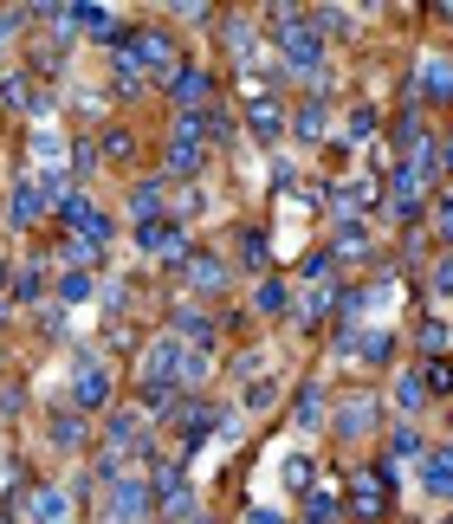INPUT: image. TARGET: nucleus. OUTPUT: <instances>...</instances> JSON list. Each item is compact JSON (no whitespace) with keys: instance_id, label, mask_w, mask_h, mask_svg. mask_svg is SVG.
Segmentation results:
<instances>
[{"instance_id":"47","label":"nucleus","mask_w":453,"mask_h":524,"mask_svg":"<svg viewBox=\"0 0 453 524\" xmlns=\"http://www.w3.org/2000/svg\"><path fill=\"white\" fill-rule=\"evenodd\" d=\"M72 524H78V518H72Z\"/></svg>"},{"instance_id":"32","label":"nucleus","mask_w":453,"mask_h":524,"mask_svg":"<svg viewBox=\"0 0 453 524\" xmlns=\"http://www.w3.org/2000/svg\"><path fill=\"white\" fill-rule=\"evenodd\" d=\"M214 382V350H188V363H182V389L188 395H201Z\"/></svg>"},{"instance_id":"3","label":"nucleus","mask_w":453,"mask_h":524,"mask_svg":"<svg viewBox=\"0 0 453 524\" xmlns=\"http://www.w3.org/2000/svg\"><path fill=\"white\" fill-rule=\"evenodd\" d=\"M130 59L149 72V85H169L175 72H182V52H175V26H156V20H136L130 26Z\"/></svg>"},{"instance_id":"39","label":"nucleus","mask_w":453,"mask_h":524,"mask_svg":"<svg viewBox=\"0 0 453 524\" xmlns=\"http://www.w3.org/2000/svg\"><path fill=\"white\" fill-rule=\"evenodd\" d=\"M428 285H434V292H441V298H453V253L441 259V266H434V279H428Z\"/></svg>"},{"instance_id":"28","label":"nucleus","mask_w":453,"mask_h":524,"mask_svg":"<svg viewBox=\"0 0 453 524\" xmlns=\"http://www.w3.org/2000/svg\"><path fill=\"white\" fill-rule=\"evenodd\" d=\"M98 285H104V279H91V272H52V298H59L65 311L85 305V298H98Z\"/></svg>"},{"instance_id":"37","label":"nucleus","mask_w":453,"mask_h":524,"mask_svg":"<svg viewBox=\"0 0 453 524\" xmlns=\"http://www.w3.org/2000/svg\"><path fill=\"white\" fill-rule=\"evenodd\" d=\"M421 350H428V363H441V356H447V330L434 324V317L421 324Z\"/></svg>"},{"instance_id":"13","label":"nucleus","mask_w":453,"mask_h":524,"mask_svg":"<svg viewBox=\"0 0 453 524\" xmlns=\"http://www.w3.org/2000/svg\"><path fill=\"white\" fill-rule=\"evenodd\" d=\"M376 389H343L337 395V408H331V427L343 440H363V434H376Z\"/></svg>"},{"instance_id":"23","label":"nucleus","mask_w":453,"mask_h":524,"mask_svg":"<svg viewBox=\"0 0 453 524\" xmlns=\"http://www.w3.org/2000/svg\"><path fill=\"white\" fill-rule=\"evenodd\" d=\"M331 421V402H324L318 382H298V402H292V427L298 434H318V427Z\"/></svg>"},{"instance_id":"43","label":"nucleus","mask_w":453,"mask_h":524,"mask_svg":"<svg viewBox=\"0 0 453 524\" xmlns=\"http://www.w3.org/2000/svg\"><path fill=\"white\" fill-rule=\"evenodd\" d=\"M428 13H434L441 26H453V0H441V7H428Z\"/></svg>"},{"instance_id":"35","label":"nucleus","mask_w":453,"mask_h":524,"mask_svg":"<svg viewBox=\"0 0 453 524\" xmlns=\"http://www.w3.org/2000/svg\"><path fill=\"white\" fill-rule=\"evenodd\" d=\"M421 402H428V382L395 376V408H402V415H421Z\"/></svg>"},{"instance_id":"46","label":"nucleus","mask_w":453,"mask_h":524,"mask_svg":"<svg viewBox=\"0 0 453 524\" xmlns=\"http://www.w3.org/2000/svg\"><path fill=\"white\" fill-rule=\"evenodd\" d=\"M188 524H214V518H208V512H201V518H188Z\"/></svg>"},{"instance_id":"7","label":"nucleus","mask_w":453,"mask_h":524,"mask_svg":"<svg viewBox=\"0 0 453 524\" xmlns=\"http://www.w3.org/2000/svg\"><path fill=\"white\" fill-rule=\"evenodd\" d=\"M214 91H221L214 65H208V59H182V72L162 85V98H169V110H208V104H221Z\"/></svg>"},{"instance_id":"6","label":"nucleus","mask_w":453,"mask_h":524,"mask_svg":"<svg viewBox=\"0 0 453 524\" xmlns=\"http://www.w3.org/2000/svg\"><path fill=\"white\" fill-rule=\"evenodd\" d=\"M104 518L111 524H156V486L143 473H117L104 486Z\"/></svg>"},{"instance_id":"34","label":"nucleus","mask_w":453,"mask_h":524,"mask_svg":"<svg viewBox=\"0 0 453 524\" xmlns=\"http://www.w3.org/2000/svg\"><path fill=\"white\" fill-rule=\"evenodd\" d=\"M162 13H169V26H214L221 20L208 0H175V7H162Z\"/></svg>"},{"instance_id":"21","label":"nucleus","mask_w":453,"mask_h":524,"mask_svg":"<svg viewBox=\"0 0 453 524\" xmlns=\"http://www.w3.org/2000/svg\"><path fill=\"white\" fill-rule=\"evenodd\" d=\"M408 91H415V98L447 104V98H453V59H421L415 78H408Z\"/></svg>"},{"instance_id":"24","label":"nucleus","mask_w":453,"mask_h":524,"mask_svg":"<svg viewBox=\"0 0 453 524\" xmlns=\"http://www.w3.org/2000/svg\"><path fill=\"white\" fill-rule=\"evenodd\" d=\"M46 292H52L46 259H26V266L13 272V305H46Z\"/></svg>"},{"instance_id":"17","label":"nucleus","mask_w":453,"mask_h":524,"mask_svg":"<svg viewBox=\"0 0 453 524\" xmlns=\"http://www.w3.org/2000/svg\"><path fill=\"white\" fill-rule=\"evenodd\" d=\"M52 259H59V272H91V279H98V266L111 259V246L85 240V233H59V240H52Z\"/></svg>"},{"instance_id":"12","label":"nucleus","mask_w":453,"mask_h":524,"mask_svg":"<svg viewBox=\"0 0 453 524\" xmlns=\"http://www.w3.org/2000/svg\"><path fill=\"white\" fill-rule=\"evenodd\" d=\"M39 98H46V85H39V78L26 72V65H13V72L0 78V117H13V123H26V130H33Z\"/></svg>"},{"instance_id":"10","label":"nucleus","mask_w":453,"mask_h":524,"mask_svg":"<svg viewBox=\"0 0 453 524\" xmlns=\"http://www.w3.org/2000/svg\"><path fill=\"white\" fill-rule=\"evenodd\" d=\"M208 156H214V149L208 143H182V136H162V156H156V175H162V182H201V169H208Z\"/></svg>"},{"instance_id":"22","label":"nucleus","mask_w":453,"mask_h":524,"mask_svg":"<svg viewBox=\"0 0 453 524\" xmlns=\"http://www.w3.org/2000/svg\"><path fill=\"white\" fill-rule=\"evenodd\" d=\"M292 136L298 143H324L331 136V104L311 91V98H298V110H292Z\"/></svg>"},{"instance_id":"20","label":"nucleus","mask_w":453,"mask_h":524,"mask_svg":"<svg viewBox=\"0 0 453 524\" xmlns=\"http://www.w3.org/2000/svg\"><path fill=\"white\" fill-rule=\"evenodd\" d=\"M246 311H253V317H292V285H285L279 272L253 279V292H246Z\"/></svg>"},{"instance_id":"33","label":"nucleus","mask_w":453,"mask_h":524,"mask_svg":"<svg viewBox=\"0 0 453 524\" xmlns=\"http://www.w3.org/2000/svg\"><path fill=\"white\" fill-rule=\"evenodd\" d=\"M389 453H395V460H421V453H428L421 427H415V421H395V434H389Z\"/></svg>"},{"instance_id":"29","label":"nucleus","mask_w":453,"mask_h":524,"mask_svg":"<svg viewBox=\"0 0 453 524\" xmlns=\"http://www.w3.org/2000/svg\"><path fill=\"white\" fill-rule=\"evenodd\" d=\"M376 130H382V110L376 104H350V110H343V143H369Z\"/></svg>"},{"instance_id":"18","label":"nucleus","mask_w":453,"mask_h":524,"mask_svg":"<svg viewBox=\"0 0 453 524\" xmlns=\"http://www.w3.org/2000/svg\"><path fill=\"white\" fill-rule=\"evenodd\" d=\"M240 130L253 136V143H279V136L292 130V110H285L279 98H259V104L240 110Z\"/></svg>"},{"instance_id":"16","label":"nucleus","mask_w":453,"mask_h":524,"mask_svg":"<svg viewBox=\"0 0 453 524\" xmlns=\"http://www.w3.org/2000/svg\"><path fill=\"white\" fill-rule=\"evenodd\" d=\"M182 285H188L195 298H221L227 285H233V266H227L221 253H201V246H195V259L182 266Z\"/></svg>"},{"instance_id":"19","label":"nucleus","mask_w":453,"mask_h":524,"mask_svg":"<svg viewBox=\"0 0 453 524\" xmlns=\"http://www.w3.org/2000/svg\"><path fill=\"white\" fill-rule=\"evenodd\" d=\"M188 518H201V486H195V479L162 486L156 492V524H188Z\"/></svg>"},{"instance_id":"8","label":"nucleus","mask_w":453,"mask_h":524,"mask_svg":"<svg viewBox=\"0 0 453 524\" xmlns=\"http://www.w3.org/2000/svg\"><path fill=\"white\" fill-rule=\"evenodd\" d=\"M214 33H221V46H227L233 65H259V59H266V20H259V13H221Z\"/></svg>"},{"instance_id":"42","label":"nucleus","mask_w":453,"mask_h":524,"mask_svg":"<svg viewBox=\"0 0 453 524\" xmlns=\"http://www.w3.org/2000/svg\"><path fill=\"white\" fill-rule=\"evenodd\" d=\"M441 169H447V175H453V130H447V136H441Z\"/></svg>"},{"instance_id":"44","label":"nucleus","mask_w":453,"mask_h":524,"mask_svg":"<svg viewBox=\"0 0 453 524\" xmlns=\"http://www.w3.org/2000/svg\"><path fill=\"white\" fill-rule=\"evenodd\" d=\"M13 72V65H7V39H0V78H7Z\"/></svg>"},{"instance_id":"2","label":"nucleus","mask_w":453,"mask_h":524,"mask_svg":"<svg viewBox=\"0 0 453 524\" xmlns=\"http://www.w3.org/2000/svg\"><path fill=\"white\" fill-rule=\"evenodd\" d=\"M149 427L156 421H149L136 402H117L111 415H104V427H98V447L117 453V460H149V453H156V434H149Z\"/></svg>"},{"instance_id":"1","label":"nucleus","mask_w":453,"mask_h":524,"mask_svg":"<svg viewBox=\"0 0 453 524\" xmlns=\"http://www.w3.org/2000/svg\"><path fill=\"white\" fill-rule=\"evenodd\" d=\"M65 395H72L78 415H91V408H104L111 415V395H117V376H111V350L104 343H85V350H72V369H65Z\"/></svg>"},{"instance_id":"38","label":"nucleus","mask_w":453,"mask_h":524,"mask_svg":"<svg viewBox=\"0 0 453 524\" xmlns=\"http://www.w3.org/2000/svg\"><path fill=\"white\" fill-rule=\"evenodd\" d=\"M428 395H453V363H428Z\"/></svg>"},{"instance_id":"4","label":"nucleus","mask_w":453,"mask_h":524,"mask_svg":"<svg viewBox=\"0 0 453 524\" xmlns=\"http://www.w3.org/2000/svg\"><path fill=\"white\" fill-rule=\"evenodd\" d=\"M7 524H72V492L59 479H33L7 499Z\"/></svg>"},{"instance_id":"40","label":"nucleus","mask_w":453,"mask_h":524,"mask_svg":"<svg viewBox=\"0 0 453 524\" xmlns=\"http://www.w3.org/2000/svg\"><path fill=\"white\" fill-rule=\"evenodd\" d=\"M434 227H441V240H453V195L434 201Z\"/></svg>"},{"instance_id":"36","label":"nucleus","mask_w":453,"mask_h":524,"mask_svg":"<svg viewBox=\"0 0 453 524\" xmlns=\"http://www.w3.org/2000/svg\"><path fill=\"white\" fill-rule=\"evenodd\" d=\"M26 402H33V389H26V382H0V415H7V421H20Z\"/></svg>"},{"instance_id":"41","label":"nucleus","mask_w":453,"mask_h":524,"mask_svg":"<svg viewBox=\"0 0 453 524\" xmlns=\"http://www.w3.org/2000/svg\"><path fill=\"white\" fill-rule=\"evenodd\" d=\"M13 272H20V266H13V259H0V298H7V285H13Z\"/></svg>"},{"instance_id":"25","label":"nucleus","mask_w":453,"mask_h":524,"mask_svg":"<svg viewBox=\"0 0 453 524\" xmlns=\"http://www.w3.org/2000/svg\"><path fill=\"white\" fill-rule=\"evenodd\" d=\"M98 149H104V169H130V162H136V136L123 130L117 117H111V123L98 130Z\"/></svg>"},{"instance_id":"45","label":"nucleus","mask_w":453,"mask_h":524,"mask_svg":"<svg viewBox=\"0 0 453 524\" xmlns=\"http://www.w3.org/2000/svg\"><path fill=\"white\" fill-rule=\"evenodd\" d=\"M0 227H7V195H0Z\"/></svg>"},{"instance_id":"9","label":"nucleus","mask_w":453,"mask_h":524,"mask_svg":"<svg viewBox=\"0 0 453 524\" xmlns=\"http://www.w3.org/2000/svg\"><path fill=\"white\" fill-rule=\"evenodd\" d=\"M46 214H52L46 188H39L26 169H13V182H7V227H13V233H33Z\"/></svg>"},{"instance_id":"27","label":"nucleus","mask_w":453,"mask_h":524,"mask_svg":"<svg viewBox=\"0 0 453 524\" xmlns=\"http://www.w3.org/2000/svg\"><path fill=\"white\" fill-rule=\"evenodd\" d=\"M331 259H337V266H363V259H369V227H363V220L331 233Z\"/></svg>"},{"instance_id":"5","label":"nucleus","mask_w":453,"mask_h":524,"mask_svg":"<svg viewBox=\"0 0 453 524\" xmlns=\"http://www.w3.org/2000/svg\"><path fill=\"white\" fill-rule=\"evenodd\" d=\"M136 253L149 259V266L162 272H182L188 259H195V240H188V227H175V220H149V227H130Z\"/></svg>"},{"instance_id":"26","label":"nucleus","mask_w":453,"mask_h":524,"mask_svg":"<svg viewBox=\"0 0 453 524\" xmlns=\"http://www.w3.org/2000/svg\"><path fill=\"white\" fill-rule=\"evenodd\" d=\"M240 266L253 272V279H266V272H272V240H266V227H240Z\"/></svg>"},{"instance_id":"30","label":"nucleus","mask_w":453,"mask_h":524,"mask_svg":"<svg viewBox=\"0 0 453 524\" xmlns=\"http://www.w3.org/2000/svg\"><path fill=\"white\" fill-rule=\"evenodd\" d=\"M279 389H285L279 376H259V382H246V389H240V415H266V408H279Z\"/></svg>"},{"instance_id":"15","label":"nucleus","mask_w":453,"mask_h":524,"mask_svg":"<svg viewBox=\"0 0 453 524\" xmlns=\"http://www.w3.org/2000/svg\"><path fill=\"white\" fill-rule=\"evenodd\" d=\"M46 447L52 453H85V447H98V434H91V421L78 415V408H52L46 415Z\"/></svg>"},{"instance_id":"11","label":"nucleus","mask_w":453,"mask_h":524,"mask_svg":"<svg viewBox=\"0 0 453 524\" xmlns=\"http://www.w3.org/2000/svg\"><path fill=\"white\" fill-rule=\"evenodd\" d=\"M389 486H395V466L356 473V479H350V524H376L382 512H389Z\"/></svg>"},{"instance_id":"31","label":"nucleus","mask_w":453,"mask_h":524,"mask_svg":"<svg viewBox=\"0 0 453 524\" xmlns=\"http://www.w3.org/2000/svg\"><path fill=\"white\" fill-rule=\"evenodd\" d=\"M91 175H104V149H98V136L72 143V182H91Z\"/></svg>"},{"instance_id":"14","label":"nucleus","mask_w":453,"mask_h":524,"mask_svg":"<svg viewBox=\"0 0 453 524\" xmlns=\"http://www.w3.org/2000/svg\"><path fill=\"white\" fill-rule=\"evenodd\" d=\"M169 182H162L156 169L149 175H136V188H130V201H123V214H130V227H149V220H169Z\"/></svg>"}]
</instances>
